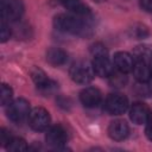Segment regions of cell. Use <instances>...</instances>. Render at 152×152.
<instances>
[{
    "instance_id": "12",
    "label": "cell",
    "mask_w": 152,
    "mask_h": 152,
    "mask_svg": "<svg viewBox=\"0 0 152 152\" xmlns=\"http://www.w3.org/2000/svg\"><path fill=\"white\" fill-rule=\"evenodd\" d=\"M113 63H114V66L116 68V70L127 74V72L132 71L133 65H134V59L128 52L120 51L114 55Z\"/></svg>"
},
{
    "instance_id": "7",
    "label": "cell",
    "mask_w": 152,
    "mask_h": 152,
    "mask_svg": "<svg viewBox=\"0 0 152 152\" xmlns=\"http://www.w3.org/2000/svg\"><path fill=\"white\" fill-rule=\"evenodd\" d=\"M45 139L50 146H52L56 150H61V148H64V145L68 140V134L63 126L55 125L48 129Z\"/></svg>"
},
{
    "instance_id": "11",
    "label": "cell",
    "mask_w": 152,
    "mask_h": 152,
    "mask_svg": "<svg viewBox=\"0 0 152 152\" xmlns=\"http://www.w3.org/2000/svg\"><path fill=\"white\" fill-rule=\"evenodd\" d=\"M80 100L84 107L94 108L101 101V91L97 88L88 87L80 93Z\"/></svg>"
},
{
    "instance_id": "26",
    "label": "cell",
    "mask_w": 152,
    "mask_h": 152,
    "mask_svg": "<svg viewBox=\"0 0 152 152\" xmlns=\"http://www.w3.org/2000/svg\"><path fill=\"white\" fill-rule=\"evenodd\" d=\"M146 129H145V133H146V137L152 141V115L150 116L148 121L146 122Z\"/></svg>"
},
{
    "instance_id": "23",
    "label": "cell",
    "mask_w": 152,
    "mask_h": 152,
    "mask_svg": "<svg viewBox=\"0 0 152 152\" xmlns=\"http://www.w3.org/2000/svg\"><path fill=\"white\" fill-rule=\"evenodd\" d=\"M0 28H1V32H0L1 42L5 43V42H7V40L10 39V37H11V28H10V26H8V24L6 23L5 19H1V26H0Z\"/></svg>"
},
{
    "instance_id": "18",
    "label": "cell",
    "mask_w": 152,
    "mask_h": 152,
    "mask_svg": "<svg viewBox=\"0 0 152 152\" xmlns=\"http://www.w3.org/2000/svg\"><path fill=\"white\" fill-rule=\"evenodd\" d=\"M109 78V84L113 88H122L127 83V76L125 72H121L119 70L113 71L112 75L108 77Z\"/></svg>"
},
{
    "instance_id": "22",
    "label": "cell",
    "mask_w": 152,
    "mask_h": 152,
    "mask_svg": "<svg viewBox=\"0 0 152 152\" xmlns=\"http://www.w3.org/2000/svg\"><path fill=\"white\" fill-rule=\"evenodd\" d=\"M90 52L94 57H97V56H108V51L106 49V46L101 43H95L94 45H91L90 48Z\"/></svg>"
},
{
    "instance_id": "27",
    "label": "cell",
    "mask_w": 152,
    "mask_h": 152,
    "mask_svg": "<svg viewBox=\"0 0 152 152\" xmlns=\"http://www.w3.org/2000/svg\"><path fill=\"white\" fill-rule=\"evenodd\" d=\"M148 65H150V69H151V74H152V59H151V62L148 63Z\"/></svg>"
},
{
    "instance_id": "25",
    "label": "cell",
    "mask_w": 152,
    "mask_h": 152,
    "mask_svg": "<svg viewBox=\"0 0 152 152\" xmlns=\"http://www.w3.org/2000/svg\"><path fill=\"white\" fill-rule=\"evenodd\" d=\"M140 6L146 12H152V0H140Z\"/></svg>"
},
{
    "instance_id": "28",
    "label": "cell",
    "mask_w": 152,
    "mask_h": 152,
    "mask_svg": "<svg viewBox=\"0 0 152 152\" xmlns=\"http://www.w3.org/2000/svg\"><path fill=\"white\" fill-rule=\"evenodd\" d=\"M61 1H64V0H61Z\"/></svg>"
},
{
    "instance_id": "1",
    "label": "cell",
    "mask_w": 152,
    "mask_h": 152,
    "mask_svg": "<svg viewBox=\"0 0 152 152\" xmlns=\"http://www.w3.org/2000/svg\"><path fill=\"white\" fill-rule=\"evenodd\" d=\"M53 26L57 31L70 34H86L89 30L83 18L69 14H58L53 19Z\"/></svg>"
},
{
    "instance_id": "9",
    "label": "cell",
    "mask_w": 152,
    "mask_h": 152,
    "mask_svg": "<svg viewBox=\"0 0 152 152\" xmlns=\"http://www.w3.org/2000/svg\"><path fill=\"white\" fill-rule=\"evenodd\" d=\"M128 125L124 120H114L108 126V135L115 141L125 140L128 137Z\"/></svg>"
},
{
    "instance_id": "10",
    "label": "cell",
    "mask_w": 152,
    "mask_h": 152,
    "mask_svg": "<svg viewBox=\"0 0 152 152\" xmlns=\"http://www.w3.org/2000/svg\"><path fill=\"white\" fill-rule=\"evenodd\" d=\"M91 64H93V69H94L95 74L100 77H109L112 75V72L114 71L113 64L109 61L108 56L94 57V61Z\"/></svg>"
},
{
    "instance_id": "8",
    "label": "cell",
    "mask_w": 152,
    "mask_h": 152,
    "mask_svg": "<svg viewBox=\"0 0 152 152\" xmlns=\"http://www.w3.org/2000/svg\"><path fill=\"white\" fill-rule=\"evenodd\" d=\"M151 116L148 107L142 102L134 103L129 109V118L135 125H142L148 121Z\"/></svg>"
},
{
    "instance_id": "19",
    "label": "cell",
    "mask_w": 152,
    "mask_h": 152,
    "mask_svg": "<svg viewBox=\"0 0 152 152\" xmlns=\"http://www.w3.org/2000/svg\"><path fill=\"white\" fill-rule=\"evenodd\" d=\"M129 33L135 39H144L150 34L148 28L142 24H134L132 28H129Z\"/></svg>"
},
{
    "instance_id": "6",
    "label": "cell",
    "mask_w": 152,
    "mask_h": 152,
    "mask_svg": "<svg viewBox=\"0 0 152 152\" xmlns=\"http://www.w3.org/2000/svg\"><path fill=\"white\" fill-rule=\"evenodd\" d=\"M27 120H28V125L32 129L40 132V131L48 129V127L50 126L51 118L46 109H44L42 107H36L30 112Z\"/></svg>"
},
{
    "instance_id": "2",
    "label": "cell",
    "mask_w": 152,
    "mask_h": 152,
    "mask_svg": "<svg viewBox=\"0 0 152 152\" xmlns=\"http://www.w3.org/2000/svg\"><path fill=\"white\" fill-rule=\"evenodd\" d=\"M70 77L75 83L78 84H88L93 81L95 76V71L93 69V64L87 61H77L70 66Z\"/></svg>"
},
{
    "instance_id": "4",
    "label": "cell",
    "mask_w": 152,
    "mask_h": 152,
    "mask_svg": "<svg viewBox=\"0 0 152 152\" xmlns=\"http://www.w3.org/2000/svg\"><path fill=\"white\" fill-rule=\"evenodd\" d=\"M1 19L15 21L20 19L24 13V5L21 0H0Z\"/></svg>"
},
{
    "instance_id": "17",
    "label": "cell",
    "mask_w": 152,
    "mask_h": 152,
    "mask_svg": "<svg viewBox=\"0 0 152 152\" xmlns=\"http://www.w3.org/2000/svg\"><path fill=\"white\" fill-rule=\"evenodd\" d=\"M133 55L135 56L137 61H142V62L150 63L152 59V48L150 45H138L134 49Z\"/></svg>"
},
{
    "instance_id": "5",
    "label": "cell",
    "mask_w": 152,
    "mask_h": 152,
    "mask_svg": "<svg viewBox=\"0 0 152 152\" xmlns=\"http://www.w3.org/2000/svg\"><path fill=\"white\" fill-rule=\"evenodd\" d=\"M104 108L112 115H121L128 109V99L120 93L109 94L104 101Z\"/></svg>"
},
{
    "instance_id": "14",
    "label": "cell",
    "mask_w": 152,
    "mask_h": 152,
    "mask_svg": "<svg viewBox=\"0 0 152 152\" xmlns=\"http://www.w3.org/2000/svg\"><path fill=\"white\" fill-rule=\"evenodd\" d=\"M132 72H133L134 78L138 82H140V83H147L151 80V77H152V74H151V69H150L148 63L142 62V61H137L134 63L133 69H132Z\"/></svg>"
},
{
    "instance_id": "20",
    "label": "cell",
    "mask_w": 152,
    "mask_h": 152,
    "mask_svg": "<svg viewBox=\"0 0 152 152\" xmlns=\"http://www.w3.org/2000/svg\"><path fill=\"white\" fill-rule=\"evenodd\" d=\"M6 147H7L8 151L21 152V151H26L27 150V144L23 138H13Z\"/></svg>"
},
{
    "instance_id": "21",
    "label": "cell",
    "mask_w": 152,
    "mask_h": 152,
    "mask_svg": "<svg viewBox=\"0 0 152 152\" xmlns=\"http://www.w3.org/2000/svg\"><path fill=\"white\" fill-rule=\"evenodd\" d=\"M12 97H13L12 88L4 83L1 86V104L2 106H8L12 102Z\"/></svg>"
},
{
    "instance_id": "13",
    "label": "cell",
    "mask_w": 152,
    "mask_h": 152,
    "mask_svg": "<svg viewBox=\"0 0 152 152\" xmlns=\"http://www.w3.org/2000/svg\"><path fill=\"white\" fill-rule=\"evenodd\" d=\"M31 77H32L33 82L36 83V86H37L40 90H43V91H49V90H51V89L56 86V83L52 82V81L46 76V74H45L42 69H39V68H33V69H32V71H31Z\"/></svg>"
},
{
    "instance_id": "3",
    "label": "cell",
    "mask_w": 152,
    "mask_h": 152,
    "mask_svg": "<svg viewBox=\"0 0 152 152\" xmlns=\"http://www.w3.org/2000/svg\"><path fill=\"white\" fill-rule=\"evenodd\" d=\"M30 103L25 99H17L12 101L7 106V116L10 118L11 121L14 124H21L28 118L30 114Z\"/></svg>"
},
{
    "instance_id": "16",
    "label": "cell",
    "mask_w": 152,
    "mask_h": 152,
    "mask_svg": "<svg viewBox=\"0 0 152 152\" xmlns=\"http://www.w3.org/2000/svg\"><path fill=\"white\" fill-rule=\"evenodd\" d=\"M68 59V55L64 50L58 49V48H50L46 52V61L55 66L62 65L66 62Z\"/></svg>"
},
{
    "instance_id": "24",
    "label": "cell",
    "mask_w": 152,
    "mask_h": 152,
    "mask_svg": "<svg viewBox=\"0 0 152 152\" xmlns=\"http://www.w3.org/2000/svg\"><path fill=\"white\" fill-rule=\"evenodd\" d=\"M12 139H13V137H12L10 131H7L6 128H1L0 129V144L2 146H7Z\"/></svg>"
},
{
    "instance_id": "15",
    "label": "cell",
    "mask_w": 152,
    "mask_h": 152,
    "mask_svg": "<svg viewBox=\"0 0 152 152\" xmlns=\"http://www.w3.org/2000/svg\"><path fill=\"white\" fill-rule=\"evenodd\" d=\"M61 2L66 10H69L71 13H74L77 17L88 18V15L90 14V10L84 4H82L80 0H64Z\"/></svg>"
}]
</instances>
